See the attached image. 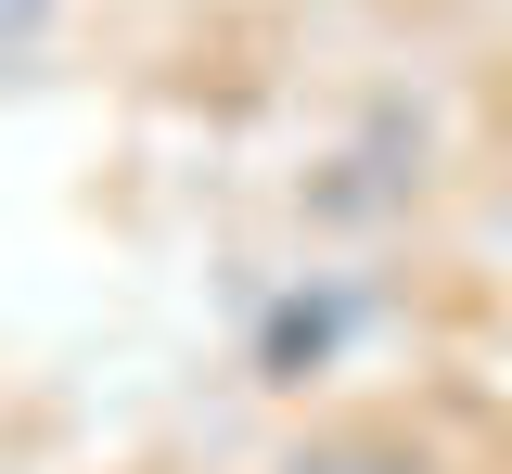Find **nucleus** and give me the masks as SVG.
<instances>
[{"label":"nucleus","instance_id":"obj_2","mask_svg":"<svg viewBox=\"0 0 512 474\" xmlns=\"http://www.w3.org/2000/svg\"><path fill=\"white\" fill-rule=\"evenodd\" d=\"M346 359V295L333 282H295L269 321H256V385H320Z\"/></svg>","mask_w":512,"mask_h":474},{"label":"nucleus","instance_id":"obj_1","mask_svg":"<svg viewBox=\"0 0 512 474\" xmlns=\"http://www.w3.org/2000/svg\"><path fill=\"white\" fill-rule=\"evenodd\" d=\"M269 474H448V462H436V436L397 423V410H333V423H308Z\"/></svg>","mask_w":512,"mask_h":474}]
</instances>
